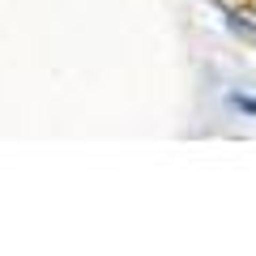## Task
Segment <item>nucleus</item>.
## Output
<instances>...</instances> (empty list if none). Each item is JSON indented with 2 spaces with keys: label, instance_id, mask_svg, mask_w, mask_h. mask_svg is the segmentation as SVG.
Wrapping results in <instances>:
<instances>
[{
  "label": "nucleus",
  "instance_id": "obj_1",
  "mask_svg": "<svg viewBox=\"0 0 256 256\" xmlns=\"http://www.w3.org/2000/svg\"><path fill=\"white\" fill-rule=\"evenodd\" d=\"M226 107H235V111H244V116L256 120V98L252 94H226Z\"/></svg>",
  "mask_w": 256,
  "mask_h": 256
},
{
  "label": "nucleus",
  "instance_id": "obj_2",
  "mask_svg": "<svg viewBox=\"0 0 256 256\" xmlns=\"http://www.w3.org/2000/svg\"><path fill=\"white\" fill-rule=\"evenodd\" d=\"M226 26L235 30L244 43H256V26H248V22H239V13H226Z\"/></svg>",
  "mask_w": 256,
  "mask_h": 256
}]
</instances>
